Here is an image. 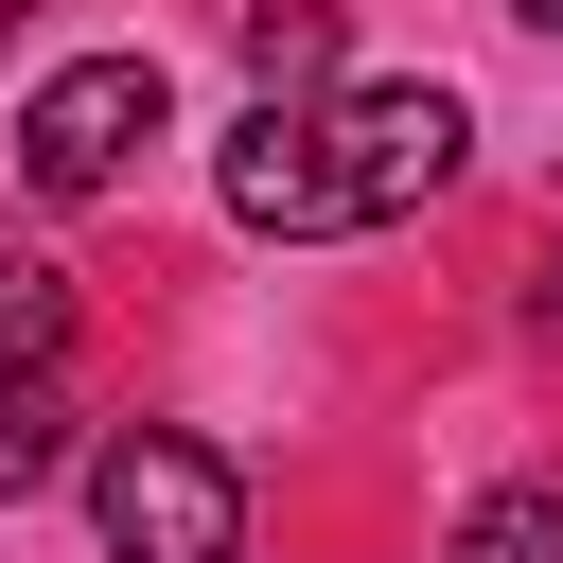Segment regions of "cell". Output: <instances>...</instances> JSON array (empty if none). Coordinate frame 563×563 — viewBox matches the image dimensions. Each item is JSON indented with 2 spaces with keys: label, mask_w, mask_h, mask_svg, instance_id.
Wrapping results in <instances>:
<instances>
[{
  "label": "cell",
  "mask_w": 563,
  "mask_h": 563,
  "mask_svg": "<svg viewBox=\"0 0 563 563\" xmlns=\"http://www.w3.org/2000/svg\"><path fill=\"white\" fill-rule=\"evenodd\" d=\"M457 158H475V106L440 88V70H405V88H334V106H299V88H264L246 123H229V211L246 229H282V246H317V229H387V211H422V194H457Z\"/></svg>",
  "instance_id": "cell-1"
},
{
  "label": "cell",
  "mask_w": 563,
  "mask_h": 563,
  "mask_svg": "<svg viewBox=\"0 0 563 563\" xmlns=\"http://www.w3.org/2000/svg\"><path fill=\"white\" fill-rule=\"evenodd\" d=\"M88 528H106V563H246V475L176 422H123V440H88Z\"/></svg>",
  "instance_id": "cell-2"
},
{
  "label": "cell",
  "mask_w": 563,
  "mask_h": 563,
  "mask_svg": "<svg viewBox=\"0 0 563 563\" xmlns=\"http://www.w3.org/2000/svg\"><path fill=\"white\" fill-rule=\"evenodd\" d=\"M176 123V88H158V53H70L35 106H18V176L53 194V211H88V194H123V158Z\"/></svg>",
  "instance_id": "cell-3"
},
{
  "label": "cell",
  "mask_w": 563,
  "mask_h": 563,
  "mask_svg": "<svg viewBox=\"0 0 563 563\" xmlns=\"http://www.w3.org/2000/svg\"><path fill=\"white\" fill-rule=\"evenodd\" d=\"M53 475H70V387L53 369H0V510L53 493Z\"/></svg>",
  "instance_id": "cell-4"
},
{
  "label": "cell",
  "mask_w": 563,
  "mask_h": 563,
  "mask_svg": "<svg viewBox=\"0 0 563 563\" xmlns=\"http://www.w3.org/2000/svg\"><path fill=\"white\" fill-rule=\"evenodd\" d=\"M440 563H563V493H545V475H510V493H475Z\"/></svg>",
  "instance_id": "cell-5"
},
{
  "label": "cell",
  "mask_w": 563,
  "mask_h": 563,
  "mask_svg": "<svg viewBox=\"0 0 563 563\" xmlns=\"http://www.w3.org/2000/svg\"><path fill=\"white\" fill-rule=\"evenodd\" d=\"M246 70L264 88H317L334 70V0H246Z\"/></svg>",
  "instance_id": "cell-6"
},
{
  "label": "cell",
  "mask_w": 563,
  "mask_h": 563,
  "mask_svg": "<svg viewBox=\"0 0 563 563\" xmlns=\"http://www.w3.org/2000/svg\"><path fill=\"white\" fill-rule=\"evenodd\" d=\"M70 352V282L53 264H0V369H53Z\"/></svg>",
  "instance_id": "cell-7"
},
{
  "label": "cell",
  "mask_w": 563,
  "mask_h": 563,
  "mask_svg": "<svg viewBox=\"0 0 563 563\" xmlns=\"http://www.w3.org/2000/svg\"><path fill=\"white\" fill-rule=\"evenodd\" d=\"M528 317H545V352H563V264H545V282H528Z\"/></svg>",
  "instance_id": "cell-8"
},
{
  "label": "cell",
  "mask_w": 563,
  "mask_h": 563,
  "mask_svg": "<svg viewBox=\"0 0 563 563\" xmlns=\"http://www.w3.org/2000/svg\"><path fill=\"white\" fill-rule=\"evenodd\" d=\"M510 18H528V35H563V0H510Z\"/></svg>",
  "instance_id": "cell-9"
}]
</instances>
